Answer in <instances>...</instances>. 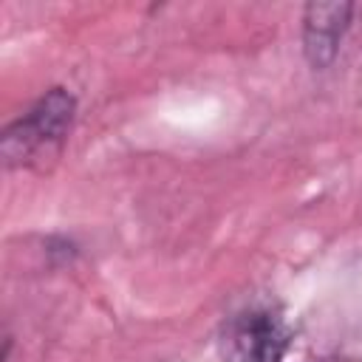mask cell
I'll return each mask as SVG.
<instances>
[{
  "mask_svg": "<svg viewBox=\"0 0 362 362\" xmlns=\"http://www.w3.org/2000/svg\"><path fill=\"white\" fill-rule=\"evenodd\" d=\"M79 99L65 85L45 88L20 116L0 130V164L11 170H40L57 161L71 139Z\"/></svg>",
  "mask_w": 362,
  "mask_h": 362,
  "instance_id": "1",
  "label": "cell"
},
{
  "mask_svg": "<svg viewBox=\"0 0 362 362\" xmlns=\"http://www.w3.org/2000/svg\"><path fill=\"white\" fill-rule=\"evenodd\" d=\"M221 362H286L291 328L272 305H246L229 314L218 328Z\"/></svg>",
  "mask_w": 362,
  "mask_h": 362,
  "instance_id": "2",
  "label": "cell"
},
{
  "mask_svg": "<svg viewBox=\"0 0 362 362\" xmlns=\"http://www.w3.org/2000/svg\"><path fill=\"white\" fill-rule=\"evenodd\" d=\"M356 3L331 0V3H305L300 11V51L311 71H328L342 48V40L351 28Z\"/></svg>",
  "mask_w": 362,
  "mask_h": 362,
  "instance_id": "3",
  "label": "cell"
},
{
  "mask_svg": "<svg viewBox=\"0 0 362 362\" xmlns=\"http://www.w3.org/2000/svg\"><path fill=\"white\" fill-rule=\"evenodd\" d=\"M45 255L51 257L54 266H71L79 257V246L68 235H51L48 243H45Z\"/></svg>",
  "mask_w": 362,
  "mask_h": 362,
  "instance_id": "4",
  "label": "cell"
},
{
  "mask_svg": "<svg viewBox=\"0 0 362 362\" xmlns=\"http://www.w3.org/2000/svg\"><path fill=\"white\" fill-rule=\"evenodd\" d=\"M11 345H14V337L6 331V337H3V356H0V362H8V359H11Z\"/></svg>",
  "mask_w": 362,
  "mask_h": 362,
  "instance_id": "5",
  "label": "cell"
}]
</instances>
